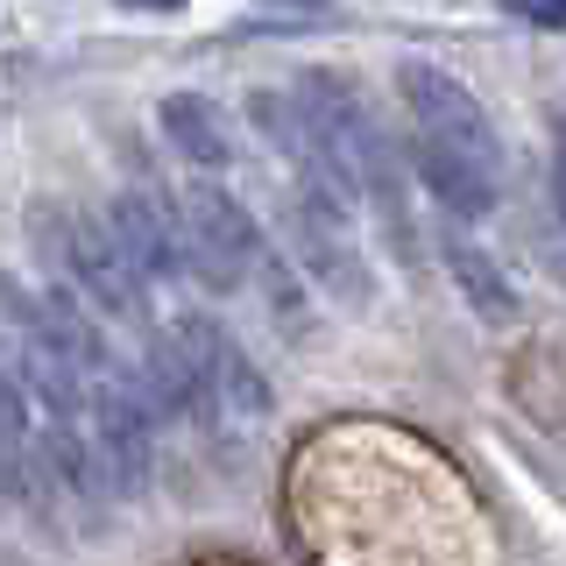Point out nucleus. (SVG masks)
Returning a JSON list of instances; mask_svg holds the SVG:
<instances>
[{
	"mask_svg": "<svg viewBox=\"0 0 566 566\" xmlns=\"http://www.w3.org/2000/svg\"><path fill=\"white\" fill-rule=\"evenodd\" d=\"M177 347H185L191 361V382H199V418H262V403H270V389H262V376L241 361V347L227 340L212 318H177Z\"/></svg>",
	"mask_w": 566,
	"mask_h": 566,
	"instance_id": "39448f33",
	"label": "nucleus"
},
{
	"mask_svg": "<svg viewBox=\"0 0 566 566\" xmlns=\"http://www.w3.org/2000/svg\"><path fill=\"white\" fill-rule=\"evenodd\" d=\"M397 93L411 106V135H418V170L432 185V199L460 212V220H482L503 191V142H495L482 99L439 64H403Z\"/></svg>",
	"mask_w": 566,
	"mask_h": 566,
	"instance_id": "f257e3e1",
	"label": "nucleus"
},
{
	"mask_svg": "<svg viewBox=\"0 0 566 566\" xmlns=\"http://www.w3.org/2000/svg\"><path fill=\"white\" fill-rule=\"evenodd\" d=\"M71 234H64V255H71V283H78L85 297H93L99 312L114 318H142V283L149 270L135 262V248L120 241L114 212H71Z\"/></svg>",
	"mask_w": 566,
	"mask_h": 566,
	"instance_id": "7ed1b4c3",
	"label": "nucleus"
},
{
	"mask_svg": "<svg viewBox=\"0 0 566 566\" xmlns=\"http://www.w3.org/2000/svg\"><path fill=\"white\" fill-rule=\"evenodd\" d=\"M114 227L135 248V262L149 270V283L164 276H191V241H185V212H170L156 191H120L114 199Z\"/></svg>",
	"mask_w": 566,
	"mask_h": 566,
	"instance_id": "423d86ee",
	"label": "nucleus"
},
{
	"mask_svg": "<svg viewBox=\"0 0 566 566\" xmlns=\"http://www.w3.org/2000/svg\"><path fill=\"white\" fill-rule=\"evenodd\" d=\"M120 8H135V14H177L185 0H120Z\"/></svg>",
	"mask_w": 566,
	"mask_h": 566,
	"instance_id": "9b49d317",
	"label": "nucleus"
},
{
	"mask_svg": "<svg viewBox=\"0 0 566 566\" xmlns=\"http://www.w3.org/2000/svg\"><path fill=\"white\" fill-rule=\"evenodd\" d=\"M347 220H354V206L297 185V199H291V255L312 270V283L326 297H340L347 312H368L376 276H368V262H361V248H354V227Z\"/></svg>",
	"mask_w": 566,
	"mask_h": 566,
	"instance_id": "f03ea898",
	"label": "nucleus"
},
{
	"mask_svg": "<svg viewBox=\"0 0 566 566\" xmlns=\"http://www.w3.org/2000/svg\"><path fill=\"white\" fill-rule=\"evenodd\" d=\"M185 241H191V276L212 291H234L248 270H262V234L248 220L241 199H227L220 185H199L185 199Z\"/></svg>",
	"mask_w": 566,
	"mask_h": 566,
	"instance_id": "20e7f679",
	"label": "nucleus"
},
{
	"mask_svg": "<svg viewBox=\"0 0 566 566\" xmlns=\"http://www.w3.org/2000/svg\"><path fill=\"white\" fill-rule=\"evenodd\" d=\"M35 474V418H29V382L0 368V489L22 495Z\"/></svg>",
	"mask_w": 566,
	"mask_h": 566,
	"instance_id": "6e6552de",
	"label": "nucleus"
},
{
	"mask_svg": "<svg viewBox=\"0 0 566 566\" xmlns=\"http://www.w3.org/2000/svg\"><path fill=\"white\" fill-rule=\"evenodd\" d=\"M517 22H538V29H566V0H503Z\"/></svg>",
	"mask_w": 566,
	"mask_h": 566,
	"instance_id": "9d476101",
	"label": "nucleus"
},
{
	"mask_svg": "<svg viewBox=\"0 0 566 566\" xmlns=\"http://www.w3.org/2000/svg\"><path fill=\"white\" fill-rule=\"evenodd\" d=\"M156 128H164V142L185 156V164H199V170L227 164V120H220V106L199 99V93H170L156 106Z\"/></svg>",
	"mask_w": 566,
	"mask_h": 566,
	"instance_id": "0eeeda50",
	"label": "nucleus"
},
{
	"mask_svg": "<svg viewBox=\"0 0 566 566\" xmlns=\"http://www.w3.org/2000/svg\"><path fill=\"white\" fill-rule=\"evenodd\" d=\"M447 262H453V283L468 291V305L489 318V326H510L517 318V297H510V283H503V270L482 255L474 241H447Z\"/></svg>",
	"mask_w": 566,
	"mask_h": 566,
	"instance_id": "1a4fd4ad",
	"label": "nucleus"
}]
</instances>
